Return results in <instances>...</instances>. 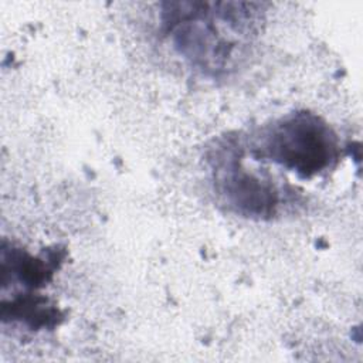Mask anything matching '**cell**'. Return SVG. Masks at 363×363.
<instances>
[{
	"label": "cell",
	"instance_id": "6da1fadb",
	"mask_svg": "<svg viewBox=\"0 0 363 363\" xmlns=\"http://www.w3.org/2000/svg\"><path fill=\"white\" fill-rule=\"evenodd\" d=\"M252 3H167L162 11L166 34L194 67L217 74L233 68L258 24Z\"/></svg>",
	"mask_w": 363,
	"mask_h": 363
},
{
	"label": "cell",
	"instance_id": "3957f363",
	"mask_svg": "<svg viewBox=\"0 0 363 363\" xmlns=\"http://www.w3.org/2000/svg\"><path fill=\"white\" fill-rule=\"evenodd\" d=\"M216 190L237 213L247 217H271L278 207V190L242 166L240 149L221 143L211 156Z\"/></svg>",
	"mask_w": 363,
	"mask_h": 363
},
{
	"label": "cell",
	"instance_id": "7a4b0ae2",
	"mask_svg": "<svg viewBox=\"0 0 363 363\" xmlns=\"http://www.w3.org/2000/svg\"><path fill=\"white\" fill-rule=\"evenodd\" d=\"M261 153L301 177H312L333 166L337 138L318 115L294 112L274 122L261 138Z\"/></svg>",
	"mask_w": 363,
	"mask_h": 363
}]
</instances>
